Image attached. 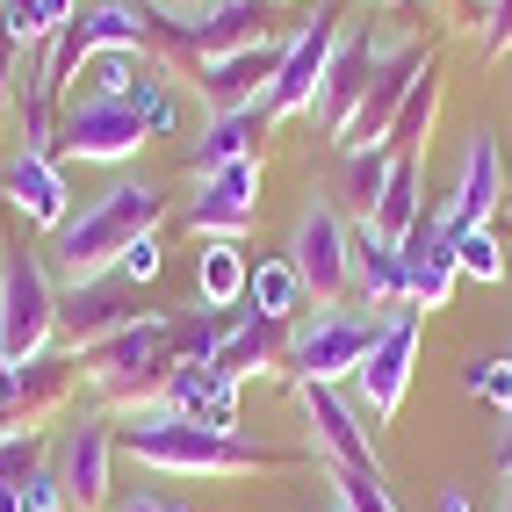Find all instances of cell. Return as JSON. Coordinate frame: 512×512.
<instances>
[{
	"label": "cell",
	"mask_w": 512,
	"mask_h": 512,
	"mask_svg": "<svg viewBox=\"0 0 512 512\" xmlns=\"http://www.w3.org/2000/svg\"><path fill=\"white\" fill-rule=\"evenodd\" d=\"M166 217V195L152 181H116L101 188L87 210H73L58 231H51V282L80 289L94 275H109V267L123 260V246H138V238Z\"/></svg>",
	"instance_id": "6da1fadb"
},
{
	"label": "cell",
	"mask_w": 512,
	"mask_h": 512,
	"mask_svg": "<svg viewBox=\"0 0 512 512\" xmlns=\"http://www.w3.org/2000/svg\"><path fill=\"white\" fill-rule=\"evenodd\" d=\"M123 455L130 462H145L159 476H246V469H282L296 455H267L260 440H238V433H210V426H195V419H174V412H159V404H138L123 426Z\"/></svg>",
	"instance_id": "7a4b0ae2"
},
{
	"label": "cell",
	"mask_w": 512,
	"mask_h": 512,
	"mask_svg": "<svg viewBox=\"0 0 512 512\" xmlns=\"http://www.w3.org/2000/svg\"><path fill=\"white\" fill-rule=\"evenodd\" d=\"M80 375L109 397V404H159L166 375H174V347H166V318H138L123 325L109 339H94V347H80Z\"/></svg>",
	"instance_id": "3957f363"
},
{
	"label": "cell",
	"mask_w": 512,
	"mask_h": 512,
	"mask_svg": "<svg viewBox=\"0 0 512 512\" xmlns=\"http://www.w3.org/2000/svg\"><path fill=\"white\" fill-rule=\"evenodd\" d=\"M296 282H303V303H318V311H332V303L354 296V224L339 217L332 195H311L289 224V253Z\"/></svg>",
	"instance_id": "277c9868"
},
{
	"label": "cell",
	"mask_w": 512,
	"mask_h": 512,
	"mask_svg": "<svg viewBox=\"0 0 512 512\" xmlns=\"http://www.w3.org/2000/svg\"><path fill=\"white\" fill-rule=\"evenodd\" d=\"M311 318L289 325V368L296 383H354L361 354L375 347V332H383V311H368V303H332V311H318V303H303Z\"/></svg>",
	"instance_id": "5b68a950"
},
{
	"label": "cell",
	"mask_w": 512,
	"mask_h": 512,
	"mask_svg": "<svg viewBox=\"0 0 512 512\" xmlns=\"http://www.w3.org/2000/svg\"><path fill=\"white\" fill-rule=\"evenodd\" d=\"M58 339V282H51V260L44 253H0V347H8V361H37L51 354Z\"/></svg>",
	"instance_id": "8992f818"
},
{
	"label": "cell",
	"mask_w": 512,
	"mask_h": 512,
	"mask_svg": "<svg viewBox=\"0 0 512 512\" xmlns=\"http://www.w3.org/2000/svg\"><path fill=\"white\" fill-rule=\"evenodd\" d=\"M419 332H426V311H412V303L383 311V332H375V347L354 368V412L361 419H375V426L397 419V404L419 375Z\"/></svg>",
	"instance_id": "52a82bcc"
},
{
	"label": "cell",
	"mask_w": 512,
	"mask_h": 512,
	"mask_svg": "<svg viewBox=\"0 0 512 512\" xmlns=\"http://www.w3.org/2000/svg\"><path fill=\"white\" fill-rule=\"evenodd\" d=\"M339 37H347V15H339V8H318V15L282 44V73H275V87H267V101H260L267 123L311 116V109H318V87H325V65H332Z\"/></svg>",
	"instance_id": "ba28073f"
},
{
	"label": "cell",
	"mask_w": 512,
	"mask_h": 512,
	"mask_svg": "<svg viewBox=\"0 0 512 512\" xmlns=\"http://www.w3.org/2000/svg\"><path fill=\"white\" fill-rule=\"evenodd\" d=\"M152 145L145 116L130 101H65L58 109V159H87V166H123Z\"/></svg>",
	"instance_id": "9c48e42d"
},
{
	"label": "cell",
	"mask_w": 512,
	"mask_h": 512,
	"mask_svg": "<svg viewBox=\"0 0 512 512\" xmlns=\"http://www.w3.org/2000/svg\"><path fill=\"white\" fill-rule=\"evenodd\" d=\"M383 51H397V44L375 22H347V37H339V51L325 65V87H318V123H325L332 145H347V130H354L361 101H368V80H375V65H383Z\"/></svg>",
	"instance_id": "30bf717a"
},
{
	"label": "cell",
	"mask_w": 512,
	"mask_h": 512,
	"mask_svg": "<svg viewBox=\"0 0 512 512\" xmlns=\"http://www.w3.org/2000/svg\"><path fill=\"white\" fill-rule=\"evenodd\" d=\"M498 202H505V152H498V130H491V123H476L469 138H462L455 181H448V195H440L433 210H440V224H448V238H455V231L491 224V217H498Z\"/></svg>",
	"instance_id": "8fae6325"
},
{
	"label": "cell",
	"mask_w": 512,
	"mask_h": 512,
	"mask_svg": "<svg viewBox=\"0 0 512 512\" xmlns=\"http://www.w3.org/2000/svg\"><path fill=\"white\" fill-rule=\"evenodd\" d=\"M116 419H101V412H87V419H73L65 426V440H58V484H65V505L73 512H101L109 505V484H116Z\"/></svg>",
	"instance_id": "7c38bea8"
},
{
	"label": "cell",
	"mask_w": 512,
	"mask_h": 512,
	"mask_svg": "<svg viewBox=\"0 0 512 512\" xmlns=\"http://www.w3.org/2000/svg\"><path fill=\"white\" fill-rule=\"evenodd\" d=\"M303 397V419H311V448L325 455V469H368V476H383V462H375V440L354 412V397L339 390V383H296Z\"/></svg>",
	"instance_id": "4fadbf2b"
},
{
	"label": "cell",
	"mask_w": 512,
	"mask_h": 512,
	"mask_svg": "<svg viewBox=\"0 0 512 512\" xmlns=\"http://www.w3.org/2000/svg\"><path fill=\"white\" fill-rule=\"evenodd\" d=\"M282 44L289 37H267V44H253V51H231V58H210V65H195V94L210 101V116H231V109H260L267 101V87H275V73H282Z\"/></svg>",
	"instance_id": "5bb4252c"
},
{
	"label": "cell",
	"mask_w": 512,
	"mask_h": 512,
	"mask_svg": "<svg viewBox=\"0 0 512 512\" xmlns=\"http://www.w3.org/2000/svg\"><path fill=\"white\" fill-rule=\"evenodd\" d=\"M253 217H260V159L217 166V174L195 181L188 231H202V238H238V231H253Z\"/></svg>",
	"instance_id": "9a60e30c"
},
{
	"label": "cell",
	"mask_w": 512,
	"mask_h": 512,
	"mask_svg": "<svg viewBox=\"0 0 512 512\" xmlns=\"http://www.w3.org/2000/svg\"><path fill=\"white\" fill-rule=\"evenodd\" d=\"M397 253H404V282H412V311H448L462 267H455V238H448V224H440L433 202L419 210V224L404 231Z\"/></svg>",
	"instance_id": "2e32d148"
},
{
	"label": "cell",
	"mask_w": 512,
	"mask_h": 512,
	"mask_svg": "<svg viewBox=\"0 0 512 512\" xmlns=\"http://www.w3.org/2000/svg\"><path fill=\"white\" fill-rule=\"evenodd\" d=\"M426 65H433L426 44L383 51V65H375V80H368V101H361V116H354V130H347V145H383V138H390V123H397L404 101H412V87H419ZM347 145H339V152H347Z\"/></svg>",
	"instance_id": "e0dca14e"
},
{
	"label": "cell",
	"mask_w": 512,
	"mask_h": 512,
	"mask_svg": "<svg viewBox=\"0 0 512 512\" xmlns=\"http://www.w3.org/2000/svg\"><path fill=\"white\" fill-rule=\"evenodd\" d=\"M138 318H152V311H138V296H130L116 275H94L80 289H58V325H65L73 347H94V339H109V332L138 325Z\"/></svg>",
	"instance_id": "ac0fdd59"
},
{
	"label": "cell",
	"mask_w": 512,
	"mask_h": 512,
	"mask_svg": "<svg viewBox=\"0 0 512 512\" xmlns=\"http://www.w3.org/2000/svg\"><path fill=\"white\" fill-rule=\"evenodd\" d=\"M0 195H8V210L22 224H37V231H58L65 217H73L65 174H58V159H44V152H15L8 166H0Z\"/></svg>",
	"instance_id": "d6986e66"
},
{
	"label": "cell",
	"mask_w": 512,
	"mask_h": 512,
	"mask_svg": "<svg viewBox=\"0 0 512 512\" xmlns=\"http://www.w3.org/2000/svg\"><path fill=\"white\" fill-rule=\"evenodd\" d=\"M159 412L195 419L210 433H238V383H224L210 361H195V368L174 361V375H166V390H159Z\"/></svg>",
	"instance_id": "ffe728a7"
},
{
	"label": "cell",
	"mask_w": 512,
	"mask_h": 512,
	"mask_svg": "<svg viewBox=\"0 0 512 512\" xmlns=\"http://www.w3.org/2000/svg\"><path fill=\"white\" fill-rule=\"evenodd\" d=\"M195 58L210 65V58H231V51H253L275 37V0H210L195 22Z\"/></svg>",
	"instance_id": "44dd1931"
},
{
	"label": "cell",
	"mask_w": 512,
	"mask_h": 512,
	"mask_svg": "<svg viewBox=\"0 0 512 512\" xmlns=\"http://www.w3.org/2000/svg\"><path fill=\"white\" fill-rule=\"evenodd\" d=\"M354 303H368V311H397V303H412L404 253L390 246V238H375V224H354Z\"/></svg>",
	"instance_id": "7402d4cb"
},
{
	"label": "cell",
	"mask_w": 512,
	"mask_h": 512,
	"mask_svg": "<svg viewBox=\"0 0 512 512\" xmlns=\"http://www.w3.org/2000/svg\"><path fill=\"white\" fill-rule=\"evenodd\" d=\"M73 375H80L73 354H37V361H22V368H15V397H8V412H0V419H15V426H44L58 404L73 397Z\"/></svg>",
	"instance_id": "603a6c76"
},
{
	"label": "cell",
	"mask_w": 512,
	"mask_h": 512,
	"mask_svg": "<svg viewBox=\"0 0 512 512\" xmlns=\"http://www.w3.org/2000/svg\"><path fill=\"white\" fill-rule=\"evenodd\" d=\"M275 361H289V325H275V318H238L231 332H224V347H217V375L224 383H253V375H267Z\"/></svg>",
	"instance_id": "cb8c5ba5"
},
{
	"label": "cell",
	"mask_w": 512,
	"mask_h": 512,
	"mask_svg": "<svg viewBox=\"0 0 512 512\" xmlns=\"http://www.w3.org/2000/svg\"><path fill=\"white\" fill-rule=\"evenodd\" d=\"M260 138H267V109H231V116H210L202 123V138L188 152L195 181L217 174V166H238V159H260Z\"/></svg>",
	"instance_id": "d4e9b609"
},
{
	"label": "cell",
	"mask_w": 512,
	"mask_h": 512,
	"mask_svg": "<svg viewBox=\"0 0 512 512\" xmlns=\"http://www.w3.org/2000/svg\"><path fill=\"white\" fill-rule=\"evenodd\" d=\"M253 289V253L238 246V238H202L195 253V296L210 303V311H238Z\"/></svg>",
	"instance_id": "484cf974"
},
{
	"label": "cell",
	"mask_w": 512,
	"mask_h": 512,
	"mask_svg": "<svg viewBox=\"0 0 512 512\" xmlns=\"http://www.w3.org/2000/svg\"><path fill=\"white\" fill-rule=\"evenodd\" d=\"M419 210H426V159L419 152H397L390 159V181H383V195H375V238H390V246H404V231L419 224Z\"/></svg>",
	"instance_id": "4316f807"
},
{
	"label": "cell",
	"mask_w": 512,
	"mask_h": 512,
	"mask_svg": "<svg viewBox=\"0 0 512 512\" xmlns=\"http://www.w3.org/2000/svg\"><path fill=\"white\" fill-rule=\"evenodd\" d=\"M390 145H347L339 152V188H332V202L347 210L354 224H368L375 217V195H383V181H390Z\"/></svg>",
	"instance_id": "83f0119b"
},
{
	"label": "cell",
	"mask_w": 512,
	"mask_h": 512,
	"mask_svg": "<svg viewBox=\"0 0 512 512\" xmlns=\"http://www.w3.org/2000/svg\"><path fill=\"white\" fill-rule=\"evenodd\" d=\"M246 303L260 318H275V325H296L303 318V282H296V267L275 253V260H253V289H246Z\"/></svg>",
	"instance_id": "f1b7e54d"
},
{
	"label": "cell",
	"mask_w": 512,
	"mask_h": 512,
	"mask_svg": "<svg viewBox=\"0 0 512 512\" xmlns=\"http://www.w3.org/2000/svg\"><path fill=\"white\" fill-rule=\"evenodd\" d=\"M174 87H181V80L166 73V65H152V58H145V73L130 80V94H123L130 109L145 116V130H152V138H166V130L181 123V94H174Z\"/></svg>",
	"instance_id": "f546056e"
},
{
	"label": "cell",
	"mask_w": 512,
	"mask_h": 512,
	"mask_svg": "<svg viewBox=\"0 0 512 512\" xmlns=\"http://www.w3.org/2000/svg\"><path fill=\"white\" fill-rule=\"evenodd\" d=\"M138 73H145V51H94L73 80H80V101H123Z\"/></svg>",
	"instance_id": "4dcf8cb0"
},
{
	"label": "cell",
	"mask_w": 512,
	"mask_h": 512,
	"mask_svg": "<svg viewBox=\"0 0 512 512\" xmlns=\"http://www.w3.org/2000/svg\"><path fill=\"white\" fill-rule=\"evenodd\" d=\"M224 318L202 303V311H188V318H166V347H174V361L181 368H195V361H217V347H224Z\"/></svg>",
	"instance_id": "1f68e13d"
},
{
	"label": "cell",
	"mask_w": 512,
	"mask_h": 512,
	"mask_svg": "<svg viewBox=\"0 0 512 512\" xmlns=\"http://www.w3.org/2000/svg\"><path fill=\"white\" fill-rule=\"evenodd\" d=\"M433 109H440V65H426L419 73V87H412V101L397 109V123H390V152H419V130L433 123Z\"/></svg>",
	"instance_id": "d6a6232c"
},
{
	"label": "cell",
	"mask_w": 512,
	"mask_h": 512,
	"mask_svg": "<svg viewBox=\"0 0 512 512\" xmlns=\"http://www.w3.org/2000/svg\"><path fill=\"white\" fill-rule=\"evenodd\" d=\"M44 469V426H0V484L22 491Z\"/></svg>",
	"instance_id": "836d02e7"
},
{
	"label": "cell",
	"mask_w": 512,
	"mask_h": 512,
	"mask_svg": "<svg viewBox=\"0 0 512 512\" xmlns=\"http://www.w3.org/2000/svg\"><path fill=\"white\" fill-rule=\"evenodd\" d=\"M455 267H462L469 282H498L512 260H505V246H498V231L476 224V231H455Z\"/></svg>",
	"instance_id": "e575fe53"
},
{
	"label": "cell",
	"mask_w": 512,
	"mask_h": 512,
	"mask_svg": "<svg viewBox=\"0 0 512 512\" xmlns=\"http://www.w3.org/2000/svg\"><path fill=\"white\" fill-rule=\"evenodd\" d=\"M462 383H469L476 397H484L491 412H505V419H512V354H505V361H469Z\"/></svg>",
	"instance_id": "d590c367"
},
{
	"label": "cell",
	"mask_w": 512,
	"mask_h": 512,
	"mask_svg": "<svg viewBox=\"0 0 512 512\" xmlns=\"http://www.w3.org/2000/svg\"><path fill=\"white\" fill-rule=\"evenodd\" d=\"M159 260H166V253H159V238L145 231V238H138V246H123V260L109 267V275H116L123 289H138V282H152V275H159Z\"/></svg>",
	"instance_id": "8d00e7d4"
},
{
	"label": "cell",
	"mask_w": 512,
	"mask_h": 512,
	"mask_svg": "<svg viewBox=\"0 0 512 512\" xmlns=\"http://www.w3.org/2000/svg\"><path fill=\"white\" fill-rule=\"evenodd\" d=\"M0 37L15 51H37V0H0Z\"/></svg>",
	"instance_id": "74e56055"
},
{
	"label": "cell",
	"mask_w": 512,
	"mask_h": 512,
	"mask_svg": "<svg viewBox=\"0 0 512 512\" xmlns=\"http://www.w3.org/2000/svg\"><path fill=\"white\" fill-rule=\"evenodd\" d=\"M22 512H73V505H65V484H58V469H51V462L22 484Z\"/></svg>",
	"instance_id": "f35d334b"
},
{
	"label": "cell",
	"mask_w": 512,
	"mask_h": 512,
	"mask_svg": "<svg viewBox=\"0 0 512 512\" xmlns=\"http://www.w3.org/2000/svg\"><path fill=\"white\" fill-rule=\"evenodd\" d=\"M512 51V0H484V58Z\"/></svg>",
	"instance_id": "ab89813d"
},
{
	"label": "cell",
	"mask_w": 512,
	"mask_h": 512,
	"mask_svg": "<svg viewBox=\"0 0 512 512\" xmlns=\"http://www.w3.org/2000/svg\"><path fill=\"white\" fill-rule=\"evenodd\" d=\"M73 15H80V0H37V44L58 37V29L73 22Z\"/></svg>",
	"instance_id": "60d3db41"
},
{
	"label": "cell",
	"mask_w": 512,
	"mask_h": 512,
	"mask_svg": "<svg viewBox=\"0 0 512 512\" xmlns=\"http://www.w3.org/2000/svg\"><path fill=\"white\" fill-rule=\"evenodd\" d=\"M15 80H22V51L0 37V116H8V94H15Z\"/></svg>",
	"instance_id": "b9f144b4"
},
{
	"label": "cell",
	"mask_w": 512,
	"mask_h": 512,
	"mask_svg": "<svg viewBox=\"0 0 512 512\" xmlns=\"http://www.w3.org/2000/svg\"><path fill=\"white\" fill-rule=\"evenodd\" d=\"M145 8H152V15H174V22H195L210 0H145Z\"/></svg>",
	"instance_id": "7bdbcfd3"
},
{
	"label": "cell",
	"mask_w": 512,
	"mask_h": 512,
	"mask_svg": "<svg viewBox=\"0 0 512 512\" xmlns=\"http://www.w3.org/2000/svg\"><path fill=\"white\" fill-rule=\"evenodd\" d=\"M116 512H188V505H174V498H159V491H138V498H123Z\"/></svg>",
	"instance_id": "ee69618b"
},
{
	"label": "cell",
	"mask_w": 512,
	"mask_h": 512,
	"mask_svg": "<svg viewBox=\"0 0 512 512\" xmlns=\"http://www.w3.org/2000/svg\"><path fill=\"white\" fill-rule=\"evenodd\" d=\"M8 397H15V361H8V347H0V412H8Z\"/></svg>",
	"instance_id": "f6af8a7d"
},
{
	"label": "cell",
	"mask_w": 512,
	"mask_h": 512,
	"mask_svg": "<svg viewBox=\"0 0 512 512\" xmlns=\"http://www.w3.org/2000/svg\"><path fill=\"white\" fill-rule=\"evenodd\" d=\"M0 512H22V491H8V484H0Z\"/></svg>",
	"instance_id": "bcb514c9"
},
{
	"label": "cell",
	"mask_w": 512,
	"mask_h": 512,
	"mask_svg": "<svg viewBox=\"0 0 512 512\" xmlns=\"http://www.w3.org/2000/svg\"><path fill=\"white\" fill-rule=\"evenodd\" d=\"M375 8H412V0H375Z\"/></svg>",
	"instance_id": "7dc6e473"
},
{
	"label": "cell",
	"mask_w": 512,
	"mask_h": 512,
	"mask_svg": "<svg viewBox=\"0 0 512 512\" xmlns=\"http://www.w3.org/2000/svg\"><path fill=\"white\" fill-rule=\"evenodd\" d=\"M275 8H289V0H275Z\"/></svg>",
	"instance_id": "c3c4849f"
},
{
	"label": "cell",
	"mask_w": 512,
	"mask_h": 512,
	"mask_svg": "<svg viewBox=\"0 0 512 512\" xmlns=\"http://www.w3.org/2000/svg\"><path fill=\"white\" fill-rule=\"evenodd\" d=\"M339 512H347V505H339Z\"/></svg>",
	"instance_id": "681fc988"
}]
</instances>
